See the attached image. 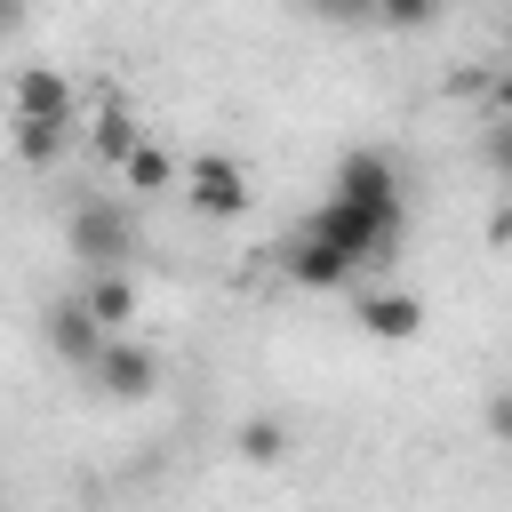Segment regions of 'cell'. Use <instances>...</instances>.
Listing matches in <instances>:
<instances>
[{
	"label": "cell",
	"mask_w": 512,
	"mask_h": 512,
	"mask_svg": "<svg viewBox=\"0 0 512 512\" xmlns=\"http://www.w3.org/2000/svg\"><path fill=\"white\" fill-rule=\"evenodd\" d=\"M400 224H408V216H376V208H344V200H320V208L304 216V232H312L320 248H336L352 272H360V264H392Z\"/></svg>",
	"instance_id": "1"
},
{
	"label": "cell",
	"mask_w": 512,
	"mask_h": 512,
	"mask_svg": "<svg viewBox=\"0 0 512 512\" xmlns=\"http://www.w3.org/2000/svg\"><path fill=\"white\" fill-rule=\"evenodd\" d=\"M64 240H72V256L88 272H128V256H136V224H128L120 200H80L72 224H64Z\"/></svg>",
	"instance_id": "2"
},
{
	"label": "cell",
	"mask_w": 512,
	"mask_h": 512,
	"mask_svg": "<svg viewBox=\"0 0 512 512\" xmlns=\"http://www.w3.org/2000/svg\"><path fill=\"white\" fill-rule=\"evenodd\" d=\"M184 192H192V208L216 216V224L248 216V200H256V184H248V168H240L232 152H200V160L184 168Z\"/></svg>",
	"instance_id": "3"
},
{
	"label": "cell",
	"mask_w": 512,
	"mask_h": 512,
	"mask_svg": "<svg viewBox=\"0 0 512 512\" xmlns=\"http://www.w3.org/2000/svg\"><path fill=\"white\" fill-rule=\"evenodd\" d=\"M328 200H344V208H376V216H408V192H400V168H392L384 152H344V168H336V184H328Z\"/></svg>",
	"instance_id": "4"
},
{
	"label": "cell",
	"mask_w": 512,
	"mask_h": 512,
	"mask_svg": "<svg viewBox=\"0 0 512 512\" xmlns=\"http://www.w3.org/2000/svg\"><path fill=\"white\" fill-rule=\"evenodd\" d=\"M88 376H96L104 400H152V392H160V352L136 344V336H104V352H96Z\"/></svg>",
	"instance_id": "5"
},
{
	"label": "cell",
	"mask_w": 512,
	"mask_h": 512,
	"mask_svg": "<svg viewBox=\"0 0 512 512\" xmlns=\"http://www.w3.org/2000/svg\"><path fill=\"white\" fill-rule=\"evenodd\" d=\"M72 112H80L72 72H56V64H24V72H16V88H8V120H72Z\"/></svg>",
	"instance_id": "6"
},
{
	"label": "cell",
	"mask_w": 512,
	"mask_h": 512,
	"mask_svg": "<svg viewBox=\"0 0 512 512\" xmlns=\"http://www.w3.org/2000/svg\"><path fill=\"white\" fill-rule=\"evenodd\" d=\"M360 328H368L376 344H408V336L424 328V296H408V288H376V296H360Z\"/></svg>",
	"instance_id": "7"
},
{
	"label": "cell",
	"mask_w": 512,
	"mask_h": 512,
	"mask_svg": "<svg viewBox=\"0 0 512 512\" xmlns=\"http://www.w3.org/2000/svg\"><path fill=\"white\" fill-rule=\"evenodd\" d=\"M48 352H56V360H64V368H80V376H88V368H96V352H104V328H96V320H88V312H80V296H72V304H56V312H48Z\"/></svg>",
	"instance_id": "8"
},
{
	"label": "cell",
	"mask_w": 512,
	"mask_h": 512,
	"mask_svg": "<svg viewBox=\"0 0 512 512\" xmlns=\"http://www.w3.org/2000/svg\"><path fill=\"white\" fill-rule=\"evenodd\" d=\"M80 312H88L104 336H128V320H136V280H128V272H96V280L80 288Z\"/></svg>",
	"instance_id": "9"
},
{
	"label": "cell",
	"mask_w": 512,
	"mask_h": 512,
	"mask_svg": "<svg viewBox=\"0 0 512 512\" xmlns=\"http://www.w3.org/2000/svg\"><path fill=\"white\" fill-rule=\"evenodd\" d=\"M280 264H288V280H296V288H344V280H352V264H344L336 248H320L312 232H296V240L280 248Z\"/></svg>",
	"instance_id": "10"
},
{
	"label": "cell",
	"mask_w": 512,
	"mask_h": 512,
	"mask_svg": "<svg viewBox=\"0 0 512 512\" xmlns=\"http://www.w3.org/2000/svg\"><path fill=\"white\" fill-rule=\"evenodd\" d=\"M8 144L24 168H56L64 144H72V120H8Z\"/></svg>",
	"instance_id": "11"
},
{
	"label": "cell",
	"mask_w": 512,
	"mask_h": 512,
	"mask_svg": "<svg viewBox=\"0 0 512 512\" xmlns=\"http://www.w3.org/2000/svg\"><path fill=\"white\" fill-rule=\"evenodd\" d=\"M136 144H144V128H136V112H128V104H104V112H96V128H88V152L120 168V160H128Z\"/></svg>",
	"instance_id": "12"
},
{
	"label": "cell",
	"mask_w": 512,
	"mask_h": 512,
	"mask_svg": "<svg viewBox=\"0 0 512 512\" xmlns=\"http://www.w3.org/2000/svg\"><path fill=\"white\" fill-rule=\"evenodd\" d=\"M120 176H128V192H168V184H176V160H168V152L144 136V144L120 160Z\"/></svg>",
	"instance_id": "13"
},
{
	"label": "cell",
	"mask_w": 512,
	"mask_h": 512,
	"mask_svg": "<svg viewBox=\"0 0 512 512\" xmlns=\"http://www.w3.org/2000/svg\"><path fill=\"white\" fill-rule=\"evenodd\" d=\"M288 456V424L280 416H248L240 424V464H280Z\"/></svg>",
	"instance_id": "14"
}]
</instances>
